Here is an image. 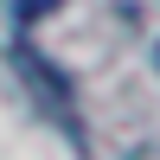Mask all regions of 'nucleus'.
Returning a JSON list of instances; mask_svg holds the SVG:
<instances>
[{
  "mask_svg": "<svg viewBox=\"0 0 160 160\" xmlns=\"http://www.w3.org/2000/svg\"><path fill=\"white\" fill-rule=\"evenodd\" d=\"M51 7H64V0H13V19H19V26H38V19H51Z\"/></svg>",
  "mask_w": 160,
  "mask_h": 160,
  "instance_id": "nucleus-2",
  "label": "nucleus"
},
{
  "mask_svg": "<svg viewBox=\"0 0 160 160\" xmlns=\"http://www.w3.org/2000/svg\"><path fill=\"white\" fill-rule=\"evenodd\" d=\"M13 64H19V77H26V83H32V96L45 102L51 115H58V128H64V135H71V141H83V122H77V102H71V83H64V77L51 71V64L38 58L32 45H13Z\"/></svg>",
  "mask_w": 160,
  "mask_h": 160,
  "instance_id": "nucleus-1",
  "label": "nucleus"
}]
</instances>
